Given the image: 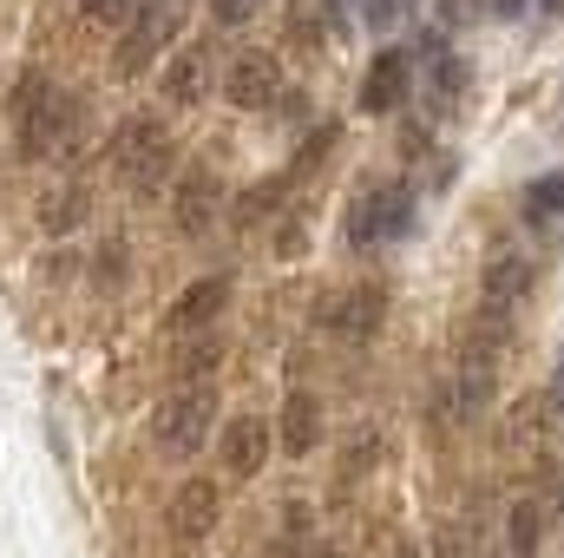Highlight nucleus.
Masks as SVG:
<instances>
[{
	"instance_id": "1",
	"label": "nucleus",
	"mask_w": 564,
	"mask_h": 558,
	"mask_svg": "<svg viewBox=\"0 0 564 558\" xmlns=\"http://www.w3.org/2000/svg\"><path fill=\"white\" fill-rule=\"evenodd\" d=\"M13 132H20V158L26 164H46L66 144V132H73V99L46 73H26L13 86Z\"/></svg>"
},
{
	"instance_id": "2",
	"label": "nucleus",
	"mask_w": 564,
	"mask_h": 558,
	"mask_svg": "<svg viewBox=\"0 0 564 558\" xmlns=\"http://www.w3.org/2000/svg\"><path fill=\"white\" fill-rule=\"evenodd\" d=\"M210 433H217V388H210V382H204V388H171V395L158 401V415H151V440H158V453H171V460H191Z\"/></svg>"
},
{
	"instance_id": "3",
	"label": "nucleus",
	"mask_w": 564,
	"mask_h": 558,
	"mask_svg": "<svg viewBox=\"0 0 564 558\" xmlns=\"http://www.w3.org/2000/svg\"><path fill=\"white\" fill-rule=\"evenodd\" d=\"M414 224V184L388 178V184H361L355 191V211H348V244L355 250H375L388 237H401Z\"/></svg>"
},
{
	"instance_id": "4",
	"label": "nucleus",
	"mask_w": 564,
	"mask_h": 558,
	"mask_svg": "<svg viewBox=\"0 0 564 558\" xmlns=\"http://www.w3.org/2000/svg\"><path fill=\"white\" fill-rule=\"evenodd\" d=\"M164 164H171V132H164V119H126L119 132H112V171L132 184V191H151L158 178H164Z\"/></svg>"
},
{
	"instance_id": "5",
	"label": "nucleus",
	"mask_w": 564,
	"mask_h": 558,
	"mask_svg": "<svg viewBox=\"0 0 564 558\" xmlns=\"http://www.w3.org/2000/svg\"><path fill=\"white\" fill-rule=\"evenodd\" d=\"M224 99L237 106V112H270L282 99V66L270 46H250V53H237L230 66H224Z\"/></svg>"
},
{
	"instance_id": "6",
	"label": "nucleus",
	"mask_w": 564,
	"mask_h": 558,
	"mask_svg": "<svg viewBox=\"0 0 564 558\" xmlns=\"http://www.w3.org/2000/svg\"><path fill=\"white\" fill-rule=\"evenodd\" d=\"M408 93H414V53L408 46H381L375 66L361 73V112L368 119H388V112L408 106Z\"/></svg>"
},
{
	"instance_id": "7",
	"label": "nucleus",
	"mask_w": 564,
	"mask_h": 558,
	"mask_svg": "<svg viewBox=\"0 0 564 558\" xmlns=\"http://www.w3.org/2000/svg\"><path fill=\"white\" fill-rule=\"evenodd\" d=\"M270 440H276V427L263 415L224 420V433H217V466H224L230 480H257V473L270 466Z\"/></svg>"
},
{
	"instance_id": "8",
	"label": "nucleus",
	"mask_w": 564,
	"mask_h": 558,
	"mask_svg": "<svg viewBox=\"0 0 564 558\" xmlns=\"http://www.w3.org/2000/svg\"><path fill=\"white\" fill-rule=\"evenodd\" d=\"M217 526H224V486L204 480V473L177 480V493H171V533H177L184 546H197V539H210Z\"/></svg>"
},
{
	"instance_id": "9",
	"label": "nucleus",
	"mask_w": 564,
	"mask_h": 558,
	"mask_svg": "<svg viewBox=\"0 0 564 558\" xmlns=\"http://www.w3.org/2000/svg\"><path fill=\"white\" fill-rule=\"evenodd\" d=\"M177 20H184V7H177V0H144L139 13H132V26L119 33V73H144V66H151V53L177 33Z\"/></svg>"
},
{
	"instance_id": "10",
	"label": "nucleus",
	"mask_w": 564,
	"mask_h": 558,
	"mask_svg": "<svg viewBox=\"0 0 564 558\" xmlns=\"http://www.w3.org/2000/svg\"><path fill=\"white\" fill-rule=\"evenodd\" d=\"M217 204H224L217 171H210V164H191V171L177 178V191H171V224H177L184 237H204V230L217 224Z\"/></svg>"
},
{
	"instance_id": "11",
	"label": "nucleus",
	"mask_w": 564,
	"mask_h": 558,
	"mask_svg": "<svg viewBox=\"0 0 564 558\" xmlns=\"http://www.w3.org/2000/svg\"><path fill=\"white\" fill-rule=\"evenodd\" d=\"M224 309H230V277H204V282H191V289L171 302L164 329H171V335H204V329H217Z\"/></svg>"
},
{
	"instance_id": "12",
	"label": "nucleus",
	"mask_w": 564,
	"mask_h": 558,
	"mask_svg": "<svg viewBox=\"0 0 564 558\" xmlns=\"http://www.w3.org/2000/svg\"><path fill=\"white\" fill-rule=\"evenodd\" d=\"M217 86V53L210 46H177L171 66H164V99L171 106H204Z\"/></svg>"
},
{
	"instance_id": "13",
	"label": "nucleus",
	"mask_w": 564,
	"mask_h": 558,
	"mask_svg": "<svg viewBox=\"0 0 564 558\" xmlns=\"http://www.w3.org/2000/svg\"><path fill=\"white\" fill-rule=\"evenodd\" d=\"M525 289H532V257H519V250H499L492 264H486V277H479V302H486V315H512L519 302H525Z\"/></svg>"
},
{
	"instance_id": "14",
	"label": "nucleus",
	"mask_w": 564,
	"mask_h": 558,
	"mask_svg": "<svg viewBox=\"0 0 564 558\" xmlns=\"http://www.w3.org/2000/svg\"><path fill=\"white\" fill-rule=\"evenodd\" d=\"M322 395H308V388H289V401H282L276 415V447L289 460H308L315 453V440H322Z\"/></svg>"
},
{
	"instance_id": "15",
	"label": "nucleus",
	"mask_w": 564,
	"mask_h": 558,
	"mask_svg": "<svg viewBox=\"0 0 564 558\" xmlns=\"http://www.w3.org/2000/svg\"><path fill=\"white\" fill-rule=\"evenodd\" d=\"M381 309H388L381 289H375V282H355V289H341V296L328 302V329L348 335V342H368V335L381 329Z\"/></svg>"
},
{
	"instance_id": "16",
	"label": "nucleus",
	"mask_w": 564,
	"mask_h": 558,
	"mask_svg": "<svg viewBox=\"0 0 564 558\" xmlns=\"http://www.w3.org/2000/svg\"><path fill=\"white\" fill-rule=\"evenodd\" d=\"M86 211H93V191H86V184H59V191L40 197V230H46V237H66V230L86 224Z\"/></svg>"
},
{
	"instance_id": "17",
	"label": "nucleus",
	"mask_w": 564,
	"mask_h": 558,
	"mask_svg": "<svg viewBox=\"0 0 564 558\" xmlns=\"http://www.w3.org/2000/svg\"><path fill=\"white\" fill-rule=\"evenodd\" d=\"M506 546H512V558H539V546H545V506H539L532 493L512 500V513H506Z\"/></svg>"
},
{
	"instance_id": "18",
	"label": "nucleus",
	"mask_w": 564,
	"mask_h": 558,
	"mask_svg": "<svg viewBox=\"0 0 564 558\" xmlns=\"http://www.w3.org/2000/svg\"><path fill=\"white\" fill-rule=\"evenodd\" d=\"M217 368H224V335H197V342L177 355V388H204Z\"/></svg>"
},
{
	"instance_id": "19",
	"label": "nucleus",
	"mask_w": 564,
	"mask_h": 558,
	"mask_svg": "<svg viewBox=\"0 0 564 558\" xmlns=\"http://www.w3.org/2000/svg\"><path fill=\"white\" fill-rule=\"evenodd\" d=\"M564 217V171H545V178H532V191H525V224H558Z\"/></svg>"
},
{
	"instance_id": "20",
	"label": "nucleus",
	"mask_w": 564,
	"mask_h": 558,
	"mask_svg": "<svg viewBox=\"0 0 564 558\" xmlns=\"http://www.w3.org/2000/svg\"><path fill=\"white\" fill-rule=\"evenodd\" d=\"M73 7H79V20H93V26H106V33H112V26L126 33L132 13H139V0H73Z\"/></svg>"
},
{
	"instance_id": "21",
	"label": "nucleus",
	"mask_w": 564,
	"mask_h": 558,
	"mask_svg": "<svg viewBox=\"0 0 564 558\" xmlns=\"http://www.w3.org/2000/svg\"><path fill=\"white\" fill-rule=\"evenodd\" d=\"M433 93H440V99H453V93H466V60H459V53H446V60H433Z\"/></svg>"
},
{
	"instance_id": "22",
	"label": "nucleus",
	"mask_w": 564,
	"mask_h": 558,
	"mask_svg": "<svg viewBox=\"0 0 564 558\" xmlns=\"http://www.w3.org/2000/svg\"><path fill=\"white\" fill-rule=\"evenodd\" d=\"M257 7L263 0H210V20L217 26H243V20H257Z\"/></svg>"
},
{
	"instance_id": "23",
	"label": "nucleus",
	"mask_w": 564,
	"mask_h": 558,
	"mask_svg": "<svg viewBox=\"0 0 564 558\" xmlns=\"http://www.w3.org/2000/svg\"><path fill=\"white\" fill-rule=\"evenodd\" d=\"M355 7H361V20H368L375 33H388V26L401 20V0H355Z\"/></svg>"
},
{
	"instance_id": "24",
	"label": "nucleus",
	"mask_w": 564,
	"mask_h": 558,
	"mask_svg": "<svg viewBox=\"0 0 564 558\" xmlns=\"http://www.w3.org/2000/svg\"><path fill=\"white\" fill-rule=\"evenodd\" d=\"M408 53H421L426 66H433V60H446V53H453V46H446V26H421V40H414Z\"/></svg>"
},
{
	"instance_id": "25",
	"label": "nucleus",
	"mask_w": 564,
	"mask_h": 558,
	"mask_svg": "<svg viewBox=\"0 0 564 558\" xmlns=\"http://www.w3.org/2000/svg\"><path fill=\"white\" fill-rule=\"evenodd\" d=\"M479 20V0H440V26H473Z\"/></svg>"
},
{
	"instance_id": "26",
	"label": "nucleus",
	"mask_w": 564,
	"mask_h": 558,
	"mask_svg": "<svg viewBox=\"0 0 564 558\" xmlns=\"http://www.w3.org/2000/svg\"><path fill=\"white\" fill-rule=\"evenodd\" d=\"M433 558H466L459 552V526H440V533H433Z\"/></svg>"
},
{
	"instance_id": "27",
	"label": "nucleus",
	"mask_w": 564,
	"mask_h": 558,
	"mask_svg": "<svg viewBox=\"0 0 564 558\" xmlns=\"http://www.w3.org/2000/svg\"><path fill=\"white\" fill-rule=\"evenodd\" d=\"M492 13H499V20H519V13H525V0H492Z\"/></svg>"
},
{
	"instance_id": "28",
	"label": "nucleus",
	"mask_w": 564,
	"mask_h": 558,
	"mask_svg": "<svg viewBox=\"0 0 564 558\" xmlns=\"http://www.w3.org/2000/svg\"><path fill=\"white\" fill-rule=\"evenodd\" d=\"M539 7H545V13H564V0H539Z\"/></svg>"
},
{
	"instance_id": "29",
	"label": "nucleus",
	"mask_w": 564,
	"mask_h": 558,
	"mask_svg": "<svg viewBox=\"0 0 564 558\" xmlns=\"http://www.w3.org/2000/svg\"><path fill=\"white\" fill-rule=\"evenodd\" d=\"M308 558H341V552H335V546H322V552H308Z\"/></svg>"
},
{
	"instance_id": "30",
	"label": "nucleus",
	"mask_w": 564,
	"mask_h": 558,
	"mask_svg": "<svg viewBox=\"0 0 564 558\" xmlns=\"http://www.w3.org/2000/svg\"><path fill=\"white\" fill-rule=\"evenodd\" d=\"M139 7H144V0H139Z\"/></svg>"
}]
</instances>
